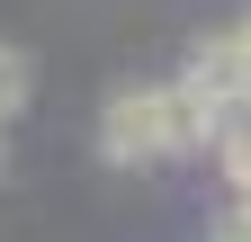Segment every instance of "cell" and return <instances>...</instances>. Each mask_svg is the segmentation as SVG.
Segmentation results:
<instances>
[{"label":"cell","instance_id":"6da1fadb","mask_svg":"<svg viewBox=\"0 0 251 242\" xmlns=\"http://www.w3.org/2000/svg\"><path fill=\"white\" fill-rule=\"evenodd\" d=\"M206 144H215V117H206V99L179 72L171 81H126V90H108V108H99V153L117 170L188 162V153H206Z\"/></svg>","mask_w":251,"mask_h":242},{"label":"cell","instance_id":"7a4b0ae2","mask_svg":"<svg viewBox=\"0 0 251 242\" xmlns=\"http://www.w3.org/2000/svg\"><path fill=\"white\" fill-rule=\"evenodd\" d=\"M27 99H36V54L0 36V126H9V117H27Z\"/></svg>","mask_w":251,"mask_h":242},{"label":"cell","instance_id":"3957f363","mask_svg":"<svg viewBox=\"0 0 251 242\" xmlns=\"http://www.w3.org/2000/svg\"><path fill=\"white\" fill-rule=\"evenodd\" d=\"M215 242H251V216H233V224H225V233H215Z\"/></svg>","mask_w":251,"mask_h":242},{"label":"cell","instance_id":"277c9868","mask_svg":"<svg viewBox=\"0 0 251 242\" xmlns=\"http://www.w3.org/2000/svg\"><path fill=\"white\" fill-rule=\"evenodd\" d=\"M233 36H242V63H251V9H242V18H233Z\"/></svg>","mask_w":251,"mask_h":242},{"label":"cell","instance_id":"5b68a950","mask_svg":"<svg viewBox=\"0 0 251 242\" xmlns=\"http://www.w3.org/2000/svg\"><path fill=\"white\" fill-rule=\"evenodd\" d=\"M0 170H9V126H0Z\"/></svg>","mask_w":251,"mask_h":242}]
</instances>
